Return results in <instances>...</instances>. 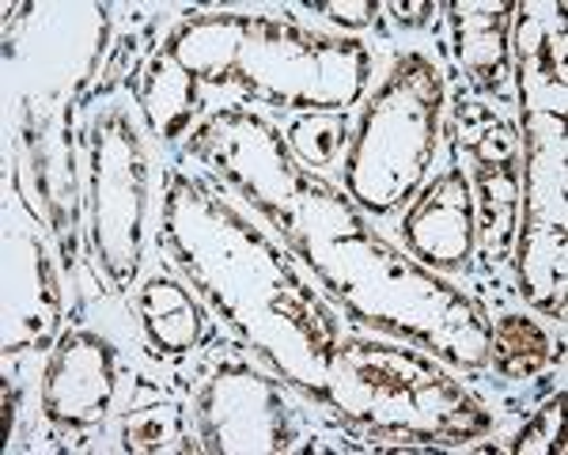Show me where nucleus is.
Here are the masks:
<instances>
[{
	"mask_svg": "<svg viewBox=\"0 0 568 455\" xmlns=\"http://www.w3.org/2000/svg\"><path fill=\"white\" fill-rule=\"evenodd\" d=\"M516 357H524L519 361V372H535L538 364L546 361V338L538 334V326H530L527 318H508V323L500 326V334H497V364H500V372H508L511 376V364H516Z\"/></svg>",
	"mask_w": 568,
	"mask_h": 455,
	"instance_id": "1",
	"label": "nucleus"
}]
</instances>
